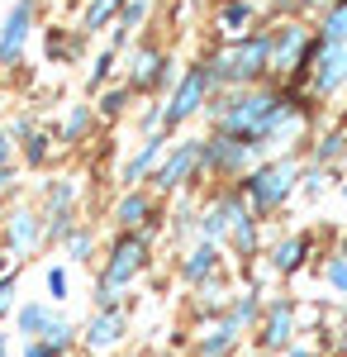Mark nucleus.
Segmentation results:
<instances>
[{"label":"nucleus","instance_id":"nucleus-1","mask_svg":"<svg viewBox=\"0 0 347 357\" xmlns=\"http://www.w3.org/2000/svg\"><path fill=\"white\" fill-rule=\"evenodd\" d=\"M138 267H143V238H138V234H129L124 243L114 248V257H109V267H105V276H100V281L114 291V286H124Z\"/></svg>","mask_w":347,"mask_h":357},{"label":"nucleus","instance_id":"nucleus-2","mask_svg":"<svg viewBox=\"0 0 347 357\" xmlns=\"http://www.w3.org/2000/svg\"><path fill=\"white\" fill-rule=\"evenodd\" d=\"M24 33H29V0H20L15 15H10V24H5V38H0V62H15V57H20Z\"/></svg>","mask_w":347,"mask_h":357},{"label":"nucleus","instance_id":"nucleus-3","mask_svg":"<svg viewBox=\"0 0 347 357\" xmlns=\"http://www.w3.org/2000/svg\"><path fill=\"white\" fill-rule=\"evenodd\" d=\"M124 338V314H114V310H100L95 319H91V329H86V343L91 348H109V343H119Z\"/></svg>","mask_w":347,"mask_h":357},{"label":"nucleus","instance_id":"nucleus-4","mask_svg":"<svg viewBox=\"0 0 347 357\" xmlns=\"http://www.w3.org/2000/svg\"><path fill=\"white\" fill-rule=\"evenodd\" d=\"M200 91H205V72H195V77H190V82L181 86V91H176V100H171L167 119H171V124H176V119H186V114L195 110V105H200Z\"/></svg>","mask_w":347,"mask_h":357},{"label":"nucleus","instance_id":"nucleus-5","mask_svg":"<svg viewBox=\"0 0 347 357\" xmlns=\"http://www.w3.org/2000/svg\"><path fill=\"white\" fill-rule=\"evenodd\" d=\"M143 215H153V205L143 200V195H129V200H119V210H114V220L124 224V229H138Z\"/></svg>","mask_w":347,"mask_h":357},{"label":"nucleus","instance_id":"nucleus-6","mask_svg":"<svg viewBox=\"0 0 347 357\" xmlns=\"http://www.w3.org/2000/svg\"><path fill=\"white\" fill-rule=\"evenodd\" d=\"M190 162H195V148H181V153H176V158H171V162L162 167L157 186H167V191H171V186H176V181H181V172H186Z\"/></svg>","mask_w":347,"mask_h":357},{"label":"nucleus","instance_id":"nucleus-7","mask_svg":"<svg viewBox=\"0 0 347 357\" xmlns=\"http://www.w3.org/2000/svg\"><path fill=\"white\" fill-rule=\"evenodd\" d=\"M48 324H53V319H48V310H43V305H24V310H20V329L33 333V338H43Z\"/></svg>","mask_w":347,"mask_h":357},{"label":"nucleus","instance_id":"nucleus-8","mask_svg":"<svg viewBox=\"0 0 347 357\" xmlns=\"http://www.w3.org/2000/svg\"><path fill=\"white\" fill-rule=\"evenodd\" d=\"M157 153H162V138H153V143H148V148H143V153H138L134 162H129V172H124V181H138V176H143V172H148V167L157 162Z\"/></svg>","mask_w":347,"mask_h":357},{"label":"nucleus","instance_id":"nucleus-9","mask_svg":"<svg viewBox=\"0 0 347 357\" xmlns=\"http://www.w3.org/2000/svg\"><path fill=\"white\" fill-rule=\"evenodd\" d=\"M10 234H15V248L24 252V248L33 243V234H38V220H33V215H15V220H10Z\"/></svg>","mask_w":347,"mask_h":357},{"label":"nucleus","instance_id":"nucleus-10","mask_svg":"<svg viewBox=\"0 0 347 357\" xmlns=\"http://www.w3.org/2000/svg\"><path fill=\"white\" fill-rule=\"evenodd\" d=\"M205 272H214V248L210 243L195 248V252H190V262H186V276H190V281H200Z\"/></svg>","mask_w":347,"mask_h":357},{"label":"nucleus","instance_id":"nucleus-11","mask_svg":"<svg viewBox=\"0 0 347 357\" xmlns=\"http://www.w3.org/2000/svg\"><path fill=\"white\" fill-rule=\"evenodd\" d=\"M48 291H53V301H67V272H62V267L48 272Z\"/></svg>","mask_w":347,"mask_h":357},{"label":"nucleus","instance_id":"nucleus-12","mask_svg":"<svg viewBox=\"0 0 347 357\" xmlns=\"http://www.w3.org/2000/svg\"><path fill=\"white\" fill-rule=\"evenodd\" d=\"M114 5H119V0H95V10L86 15V24H91V29H100V24H105V15L114 10Z\"/></svg>","mask_w":347,"mask_h":357},{"label":"nucleus","instance_id":"nucleus-13","mask_svg":"<svg viewBox=\"0 0 347 357\" xmlns=\"http://www.w3.org/2000/svg\"><path fill=\"white\" fill-rule=\"evenodd\" d=\"M10 305H15V276L0 281V314H10Z\"/></svg>","mask_w":347,"mask_h":357},{"label":"nucleus","instance_id":"nucleus-14","mask_svg":"<svg viewBox=\"0 0 347 357\" xmlns=\"http://www.w3.org/2000/svg\"><path fill=\"white\" fill-rule=\"evenodd\" d=\"M24 357H53V348H48V343H43V338H29Z\"/></svg>","mask_w":347,"mask_h":357},{"label":"nucleus","instance_id":"nucleus-15","mask_svg":"<svg viewBox=\"0 0 347 357\" xmlns=\"http://www.w3.org/2000/svg\"><path fill=\"white\" fill-rule=\"evenodd\" d=\"M72 252H77V257H81V252H91V234H72Z\"/></svg>","mask_w":347,"mask_h":357},{"label":"nucleus","instance_id":"nucleus-16","mask_svg":"<svg viewBox=\"0 0 347 357\" xmlns=\"http://www.w3.org/2000/svg\"><path fill=\"white\" fill-rule=\"evenodd\" d=\"M119 105H124V91H114V96H105V105H100V110H105V114H114Z\"/></svg>","mask_w":347,"mask_h":357},{"label":"nucleus","instance_id":"nucleus-17","mask_svg":"<svg viewBox=\"0 0 347 357\" xmlns=\"http://www.w3.org/2000/svg\"><path fill=\"white\" fill-rule=\"evenodd\" d=\"M5 153H10V138L0 134V162H5Z\"/></svg>","mask_w":347,"mask_h":357},{"label":"nucleus","instance_id":"nucleus-18","mask_svg":"<svg viewBox=\"0 0 347 357\" xmlns=\"http://www.w3.org/2000/svg\"><path fill=\"white\" fill-rule=\"evenodd\" d=\"M0 357H5V338H0Z\"/></svg>","mask_w":347,"mask_h":357},{"label":"nucleus","instance_id":"nucleus-19","mask_svg":"<svg viewBox=\"0 0 347 357\" xmlns=\"http://www.w3.org/2000/svg\"><path fill=\"white\" fill-rule=\"evenodd\" d=\"M0 272H5V257H0Z\"/></svg>","mask_w":347,"mask_h":357}]
</instances>
